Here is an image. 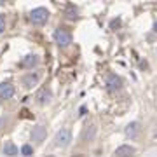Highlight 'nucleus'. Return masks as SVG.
I'll use <instances>...</instances> for the list:
<instances>
[{
	"instance_id": "nucleus-9",
	"label": "nucleus",
	"mask_w": 157,
	"mask_h": 157,
	"mask_svg": "<svg viewBox=\"0 0 157 157\" xmlns=\"http://www.w3.org/2000/svg\"><path fill=\"white\" fill-rule=\"evenodd\" d=\"M37 82H39V75H37V73H28L26 77L23 78V86H25V87H28V89H30V87H33Z\"/></svg>"
},
{
	"instance_id": "nucleus-3",
	"label": "nucleus",
	"mask_w": 157,
	"mask_h": 157,
	"mask_svg": "<svg viewBox=\"0 0 157 157\" xmlns=\"http://www.w3.org/2000/svg\"><path fill=\"white\" fill-rule=\"evenodd\" d=\"M70 141H72V135H70V131H68L67 128L59 129V131L56 133V136H54V145L61 147V148H65Z\"/></svg>"
},
{
	"instance_id": "nucleus-2",
	"label": "nucleus",
	"mask_w": 157,
	"mask_h": 157,
	"mask_svg": "<svg viewBox=\"0 0 157 157\" xmlns=\"http://www.w3.org/2000/svg\"><path fill=\"white\" fill-rule=\"evenodd\" d=\"M54 42H56L59 47H67V45L72 44V33L65 28H58L54 32Z\"/></svg>"
},
{
	"instance_id": "nucleus-1",
	"label": "nucleus",
	"mask_w": 157,
	"mask_h": 157,
	"mask_svg": "<svg viewBox=\"0 0 157 157\" xmlns=\"http://www.w3.org/2000/svg\"><path fill=\"white\" fill-rule=\"evenodd\" d=\"M47 19H49V11L45 7H37L30 12V21L33 25H44Z\"/></svg>"
},
{
	"instance_id": "nucleus-5",
	"label": "nucleus",
	"mask_w": 157,
	"mask_h": 157,
	"mask_svg": "<svg viewBox=\"0 0 157 157\" xmlns=\"http://www.w3.org/2000/svg\"><path fill=\"white\" fill-rule=\"evenodd\" d=\"M14 93H16V89H14L12 82H2L0 84V98L2 100H11Z\"/></svg>"
},
{
	"instance_id": "nucleus-6",
	"label": "nucleus",
	"mask_w": 157,
	"mask_h": 157,
	"mask_svg": "<svg viewBox=\"0 0 157 157\" xmlns=\"http://www.w3.org/2000/svg\"><path fill=\"white\" fill-rule=\"evenodd\" d=\"M32 140L37 141V143H40V141L45 140V128L42 126V124H39V126L33 128V131H32Z\"/></svg>"
},
{
	"instance_id": "nucleus-13",
	"label": "nucleus",
	"mask_w": 157,
	"mask_h": 157,
	"mask_svg": "<svg viewBox=\"0 0 157 157\" xmlns=\"http://www.w3.org/2000/svg\"><path fill=\"white\" fill-rule=\"evenodd\" d=\"M37 63H39V56H37V54H30V56H26L21 61V65L23 67H33Z\"/></svg>"
},
{
	"instance_id": "nucleus-4",
	"label": "nucleus",
	"mask_w": 157,
	"mask_h": 157,
	"mask_svg": "<svg viewBox=\"0 0 157 157\" xmlns=\"http://www.w3.org/2000/svg\"><path fill=\"white\" fill-rule=\"evenodd\" d=\"M107 89L110 91V93H113V91H119L121 89V86H122V78L119 77L117 73H110L107 77Z\"/></svg>"
},
{
	"instance_id": "nucleus-7",
	"label": "nucleus",
	"mask_w": 157,
	"mask_h": 157,
	"mask_svg": "<svg viewBox=\"0 0 157 157\" xmlns=\"http://www.w3.org/2000/svg\"><path fill=\"white\" fill-rule=\"evenodd\" d=\"M135 155V148L131 145H121L115 150V157H133Z\"/></svg>"
},
{
	"instance_id": "nucleus-8",
	"label": "nucleus",
	"mask_w": 157,
	"mask_h": 157,
	"mask_svg": "<svg viewBox=\"0 0 157 157\" xmlns=\"http://www.w3.org/2000/svg\"><path fill=\"white\" fill-rule=\"evenodd\" d=\"M138 133H140V122L128 124V128H126V136H129V138H136Z\"/></svg>"
},
{
	"instance_id": "nucleus-15",
	"label": "nucleus",
	"mask_w": 157,
	"mask_h": 157,
	"mask_svg": "<svg viewBox=\"0 0 157 157\" xmlns=\"http://www.w3.org/2000/svg\"><path fill=\"white\" fill-rule=\"evenodd\" d=\"M21 155L32 157V155H33V147L28 145V143H26V145H23V147H21Z\"/></svg>"
},
{
	"instance_id": "nucleus-16",
	"label": "nucleus",
	"mask_w": 157,
	"mask_h": 157,
	"mask_svg": "<svg viewBox=\"0 0 157 157\" xmlns=\"http://www.w3.org/2000/svg\"><path fill=\"white\" fill-rule=\"evenodd\" d=\"M6 30V17H4V14H0V33Z\"/></svg>"
},
{
	"instance_id": "nucleus-10",
	"label": "nucleus",
	"mask_w": 157,
	"mask_h": 157,
	"mask_svg": "<svg viewBox=\"0 0 157 157\" xmlns=\"http://www.w3.org/2000/svg\"><path fill=\"white\" fill-rule=\"evenodd\" d=\"M51 98H52V94H51V91H47V89H40L39 93H37V100H39L40 105H44V103H49Z\"/></svg>"
},
{
	"instance_id": "nucleus-14",
	"label": "nucleus",
	"mask_w": 157,
	"mask_h": 157,
	"mask_svg": "<svg viewBox=\"0 0 157 157\" xmlns=\"http://www.w3.org/2000/svg\"><path fill=\"white\" fill-rule=\"evenodd\" d=\"M94 135H96V128L94 126H86V129H84V133H82V138L84 140H93L94 138Z\"/></svg>"
},
{
	"instance_id": "nucleus-17",
	"label": "nucleus",
	"mask_w": 157,
	"mask_h": 157,
	"mask_svg": "<svg viewBox=\"0 0 157 157\" xmlns=\"http://www.w3.org/2000/svg\"><path fill=\"white\" fill-rule=\"evenodd\" d=\"M154 30H155V32H157V23H155V25H154Z\"/></svg>"
},
{
	"instance_id": "nucleus-11",
	"label": "nucleus",
	"mask_w": 157,
	"mask_h": 157,
	"mask_svg": "<svg viewBox=\"0 0 157 157\" xmlns=\"http://www.w3.org/2000/svg\"><path fill=\"white\" fill-rule=\"evenodd\" d=\"M17 147L12 143V141H6V145H4V154L6 155H9V157H16L17 155Z\"/></svg>"
},
{
	"instance_id": "nucleus-12",
	"label": "nucleus",
	"mask_w": 157,
	"mask_h": 157,
	"mask_svg": "<svg viewBox=\"0 0 157 157\" xmlns=\"http://www.w3.org/2000/svg\"><path fill=\"white\" fill-rule=\"evenodd\" d=\"M65 16L68 17V19H77L78 17V11H77V7L75 6H67V9H65Z\"/></svg>"
}]
</instances>
